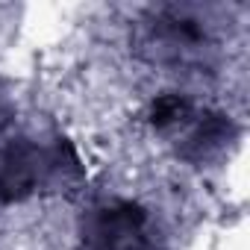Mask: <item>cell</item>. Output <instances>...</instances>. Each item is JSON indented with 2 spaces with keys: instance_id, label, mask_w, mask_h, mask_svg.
I'll return each mask as SVG.
<instances>
[{
  "instance_id": "6da1fadb",
  "label": "cell",
  "mask_w": 250,
  "mask_h": 250,
  "mask_svg": "<svg viewBox=\"0 0 250 250\" xmlns=\"http://www.w3.org/2000/svg\"><path fill=\"white\" fill-rule=\"evenodd\" d=\"M88 250H153L145 212L133 203H112L91 215L85 229Z\"/></svg>"
},
{
  "instance_id": "7a4b0ae2",
  "label": "cell",
  "mask_w": 250,
  "mask_h": 250,
  "mask_svg": "<svg viewBox=\"0 0 250 250\" xmlns=\"http://www.w3.org/2000/svg\"><path fill=\"white\" fill-rule=\"evenodd\" d=\"M203 30L197 27V21H188L180 12H162L156 15L153 24H147V42L145 47H153V59L156 62H186L191 53L200 50L203 44Z\"/></svg>"
}]
</instances>
